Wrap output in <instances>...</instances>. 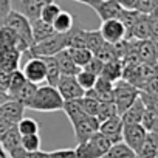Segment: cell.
<instances>
[{
  "label": "cell",
  "instance_id": "6da1fadb",
  "mask_svg": "<svg viewBox=\"0 0 158 158\" xmlns=\"http://www.w3.org/2000/svg\"><path fill=\"white\" fill-rule=\"evenodd\" d=\"M62 110L65 112V115L68 116V119L73 126V132H74V136L77 139V144L84 143L93 133L99 132V121L95 116H89L82 110L81 104H79V99L64 101Z\"/></svg>",
  "mask_w": 158,
  "mask_h": 158
},
{
  "label": "cell",
  "instance_id": "7a4b0ae2",
  "mask_svg": "<svg viewBox=\"0 0 158 158\" xmlns=\"http://www.w3.org/2000/svg\"><path fill=\"white\" fill-rule=\"evenodd\" d=\"M64 107V99L59 95L57 89L53 85H39L30 101L25 104V109L36 110V112H59Z\"/></svg>",
  "mask_w": 158,
  "mask_h": 158
},
{
  "label": "cell",
  "instance_id": "3957f363",
  "mask_svg": "<svg viewBox=\"0 0 158 158\" xmlns=\"http://www.w3.org/2000/svg\"><path fill=\"white\" fill-rule=\"evenodd\" d=\"M70 44V33L60 34V33H54L51 37L31 45L25 53H22V56L25 57H53L57 53H60L62 50H67Z\"/></svg>",
  "mask_w": 158,
  "mask_h": 158
},
{
  "label": "cell",
  "instance_id": "277c9868",
  "mask_svg": "<svg viewBox=\"0 0 158 158\" xmlns=\"http://www.w3.org/2000/svg\"><path fill=\"white\" fill-rule=\"evenodd\" d=\"M112 143L99 132L93 133L84 143H79L74 149L76 158H102L110 149Z\"/></svg>",
  "mask_w": 158,
  "mask_h": 158
},
{
  "label": "cell",
  "instance_id": "5b68a950",
  "mask_svg": "<svg viewBox=\"0 0 158 158\" xmlns=\"http://www.w3.org/2000/svg\"><path fill=\"white\" fill-rule=\"evenodd\" d=\"M139 98V90L129 84L124 79H119L113 85V104L116 107L118 115L121 116L136 99Z\"/></svg>",
  "mask_w": 158,
  "mask_h": 158
},
{
  "label": "cell",
  "instance_id": "8992f818",
  "mask_svg": "<svg viewBox=\"0 0 158 158\" xmlns=\"http://www.w3.org/2000/svg\"><path fill=\"white\" fill-rule=\"evenodd\" d=\"M6 28H10L22 42H25L28 47L33 45V33H31V22L16 10H11V13L3 19V22L0 23Z\"/></svg>",
  "mask_w": 158,
  "mask_h": 158
},
{
  "label": "cell",
  "instance_id": "52a82bcc",
  "mask_svg": "<svg viewBox=\"0 0 158 158\" xmlns=\"http://www.w3.org/2000/svg\"><path fill=\"white\" fill-rule=\"evenodd\" d=\"M20 71L23 73L28 82L39 85L47 81V68L42 57H28V60L22 65Z\"/></svg>",
  "mask_w": 158,
  "mask_h": 158
},
{
  "label": "cell",
  "instance_id": "ba28073f",
  "mask_svg": "<svg viewBox=\"0 0 158 158\" xmlns=\"http://www.w3.org/2000/svg\"><path fill=\"white\" fill-rule=\"evenodd\" d=\"M0 149L10 158H23L27 155L22 149V136L16 127H11L6 133L0 136Z\"/></svg>",
  "mask_w": 158,
  "mask_h": 158
},
{
  "label": "cell",
  "instance_id": "9c48e42d",
  "mask_svg": "<svg viewBox=\"0 0 158 158\" xmlns=\"http://www.w3.org/2000/svg\"><path fill=\"white\" fill-rule=\"evenodd\" d=\"M84 5H89L99 16L101 22L110 20V19H119L123 13V8L115 0H87Z\"/></svg>",
  "mask_w": 158,
  "mask_h": 158
},
{
  "label": "cell",
  "instance_id": "30bf717a",
  "mask_svg": "<svg viewBox=\"0 0 158 158\" xmlns=\"http://www.w3.org/2000/svg\"><path fill=\"white\" fill-rule=\"evenodd\" d=\"M99 33H101L104 42H107L110 45L118 44L121 40H126V28L119 19L104 20L99 27Z\"/></svg>",
  "mask_w": 158,
  "mask_h": 158
},
{
  "label": "cell",
  "instance_id": "8fae6325",
  "mask_svg": "<svg viewBox=\"0 0 158 158\" xmlns=\"http://www.w3.org/2000/svg\"><path fill=\"white\" fill-rule=\"evenodd\" d=\"M56 89L64 101H76L85 95V92L79 87L74 76H60L56 84Z\"/></svg>",
  "mask_w": 158,
  "mask_h": 158
},
{
  "label": "cell",
  "instance_id": "7c38bea8",
  "mask_svg": "<svg viewBox=\"0 0 158 158\" xmlns=\"http://www.w3.org/2000/svg\"><path fill=\"white\" fill-rule=\"evenodd\" d=\"M147 136V130L141 124H127L123 129V143H126L135 153L139 152Z\"/></svg>",
  "mask_w": 158,
  "mask_h": 158
},
{
  "label": "cell",
  "instance_id": "4fadbf2b",
  "mask_svg": "<svg viewBox=\"0 0 158 158\" xmlns=\"http://www.w3.org/2000/svg\"><path fill=\"white\" fill-rule=\"evenodd\" d=\"M123 129H124V123L119 115L99 123V133H102L112 144L123 141Z\"/></svg>",
  "mask_w": 158,
  "mask_h": 158
},
{
  "label": "cell",
  "instance_id": "5bb4252c",
  "mask_svg": "<svg viewBox=\"0 0 158 158\" xmlns=\"http://www.w3.org/2000/svg\"><path fill=\"white\" fill-rule=\"evenodd\" d=\"M25 106L16 99H8L0 106V119L10 123L11 126H17V123L23 118Z\"/></svg>",
  "mask_w": 158,
  "mask_h": 158
},
{
  "label": "cell",
  "instance_id": "9a60e30c",
  "mask_svg": "<svg viewBox=\"0 0 158 158\" xmlns=\"http://www.w3.org/2000/svg\"><path fill=\"white\" fill-rule=\"evenodd\" d=\"M133 51L143 64H158L156 48L152 40H132Z\"/></svg>",
  "mask_w": 158,
  "mask_h": 158
},
{
  "label": "cell",
  "instance_id": "2e32d148",
  "mask_svg": "<svg viewBox=\"0 0 158 158\" xmlns=\"http://www.w3.org/2000/svg\"><path fill=\"white\" fill-rule=\"evenodd\" d=\"M8 48L19 50L20 53H25L30 47L25 42H22L10 28L0 25V50H8Z\"/></svg>",
  "mask_w": 158,
  "mask_h": 158
},
{
  "label": "cell",
  "instance_id": "e0dca14e",
  "mask_svg": "<svg viewBox=\"0 0 158 158\" xmlns=\"http://www.w3.org/2000/svg\"><path fill=\"white\" fill-rule=\"evenodd\" d=\"M20 60H22V53L19 50H0V70L5 71H16L20 68Z\"/></svg>",
  "mask_w": 158,
  "mask_h": 158
},
{
  "label": "cell",
  "instance_id": "ac0fdd59",
  "mask_svg": "<svg viewBox=\"0 0 158 158\" xmlns=\"http://www.w3.org/2000/svg\"><path fill=\"white\" fill-rule=\"evenodd\" d=\"M150 17L146 14H139L130 31V40H150Z\"/></svg>",
  "mask_w": 158,
  "mask_h": 158
},
{
  "label": "cell",
  "instance_id": "d6986e66",
  "mask_svg": "<svg viewBox=\"0 0 158 158\" xmlns=\"http://www.w3.org/2000/svg\"><path fill=\"white\" fill-rule=\"evenodd\" d=\"M144 112H146V106H144L143 99L138 98V99L121 115V119H123L124 126H127V124H141V119H143Z\"/></svg>",
  "mask_w": 158,
  "mask_h": 158
},
{
  "label": "cell",
  "instance_id": "ffe728a7",
  "mask_svg": "<svg viewBox=\"0 0 158 158\" xmlns=\"http://www.w3.org/2000/svg\"><path fill=\"white\" fill-rule=\"evenodd\" d=\"M54 57H56V60H57V65H59V70H60V76H76L79 71L82 70V68H79V67L73 62V59H71L68 50H62V51L57 53Z\"/></svg>",
  "mask_w": 158,
  "mask_h": 158
},
{
  "label": "cell",
  "instance_id": "44dd1931",
  "mask_svg": "<svg viewBox=\"0 0 158 158\" xmlns=\"http://www.w3.org/2000/svg\"><path fill=\"white\" fill-rule=\"evenodd\" d=\"M31 33H33V45H34V44H39V42L51 37L56 31L53 30V25H50L40 19H36L31 22Z\"/></svg>",
  "mask_w": 158,
  "mask_h": 158
},
{
  "label": "cell",
  "instance_id": "7402d4cb",
  "mask_svg": "<svg viewBox=\"0 0 158 158\" xmlns=\"http://www.w3.org/2000/svg\"><path fill=\"white\" fill-rule=\"evenodd\" d=\"M101 77L107 79L110 82H118L119 79L123 77V62L115 59V60H110V62H106L104 64V68L99 74Z\"/></svg>",
  "mask_w": 158,
  "mask_h": 158
},
{
  "label": "cell",
  "instance_id": "603a6c76",
  "mask_svg": "<svg viewBox=\"0 0 158 158\" xmlns=\"http://www.w3.org/2000/svg\"><path fill=\"white\" fill-rule=\"evenodd\" d=\"M51 2H54V0H33V2H30V3H27V5H22V11H20V13H22L30 22H33V20H36V19L40 17L42 8H44L47 3H51Z\"/></svg>",
  "mask_w": 158,
  "mask_h": 158
},
{
  "label": "cell",
  "instance_id": "cb8c5ba5",
  "mask_svg": "<svg viewBox=\"0 0 158 158\" xmlns=\"http://www.w3.org/2000/svg\"><path fill=\"white\" fill-rule=\"evenodd\" d=\"M74 28V17L67 13V11H60V14L56 17V20L53 22V30L56 33H60V34H65V33H70L71 30Z\"/></svg>",
  "mask_w": 158,
  "mask_h": 158
},
{
  "label": "cell",
  "instance_id": "d4e9b609",
  "mask_svg": "<svg viewBox=\"0 0 158 158\" xmlns=\"http://www.w3.org/2000/svg\"><path fill=\"white\" fill-rule=\"evenodd\" d=\"M102 158H138V156L126 143L121 141V143L112 144L110 149L107 150V153Z\"/></svg>",
  "mask_w": 158,
  "mask_h": 158
},
{
  "label": "cell",
  "instance_id": "484cf974",
  "mask_svg": "<svg viewBox=\"0 0 158 158\" xmlns=\"http://www.w3.org/2000/svg\"><path fill=\"white\" fill-rule=\"evenodd\" d=\"M42 59H44L45 68H47V84L56 87L57 81L60 79V70H59L57 60L54 56L53 57H42Z\"/></svg>",
  "mask_w": 158,
  "mask_h": 158
},
{
  "label": "cell",
  "instance_id": "4316f807",
  "mask_svg": "<svg viewBox=\"0 0 158 158\" xmlns=\"http://www.w3.org/2000/svg\"><path fill=\"white\" fill-rule=\"evenodd\" d=\"M158 155V138L147 133L144 144L141 146L139 152L136 153L138 158H155Z\"/></svg>",
  "mask_w": 158,
  "mask_h": 158
},
{
  "label": "cell",
  "instance_id": "83f0119b",
  "mask_svg": "<svg viewBox=\"0 0 158 158\" xmlns=\"http://www.w3.org/2000/svg\"><path fill=\"white\" fill-rule=\"evenodd\" d=\"M104 39L99 33V30H85V48L93 53V56L101 50L104 45Z\"/></svg>",
  "mask_w": 158,
  "mask_h": 158
},
{
  "label": "cell",
  "instance_id": "f1b7e54d",
  "mask_svg": "<svg viewBox=\"0 0 158 158\" xmlns=\"http://www.w3.org/2000/svg\"><path fill=\"white\" fill-rule=\"evenodd\" d=\"M73 62L79 67V68H84L93 57V53L87 48H67Z\"/></svg>",
  "mask_w": 158,
  "mask_h": 158
},
{
  "label": "cell",
  "instance_id": "f546056e",
  "mask_svg": "<svg viewBox=\"0 0 158 158\" xmlns=\"http://www.w3.org/2000/svg\"><path fill=\"white\" fill-rule=\"evenodd\" d=\"M40 146H42V139H40L39 133L22 136V149L27 155H34V153L40 152Z\"/></svg>",
  "mask_w": 158,
  "mask_h": 158
},
{
  "label": "cell",
  "instance_id": "4dcf8cb0",
  "mask_svg": "<svg viewBox=\"0 0 158 158\" xmlns=\"http://www.w3.org/2000/svg\"><path fill=\"white\" fill-rule=\"evenodd\" d=\"M17 132L20 133V136H28V135H36L39 133V123L33 118H22L17 126H16Z\"/></svg>",
  "mask_w": 158,
  "mask_h": 158
},
{
  "label": "cell",
  "instance_id": "1f68e13d",
  "mask_svg": "<svg viewBox=\"0 0 158 158\" xmlns=\"http://www.w3.org/2000/svg\"><path fill=\"white\" fill-rule=\"evenodd\" d=\"M27 82H28V81L25 79V76H23V73L20 71V68L16 70V71H13V73H11V79H10V85H8V90H6L8 95H10V98L14 96Z\"/></svg>",
  "mask_w": 158,
  "mask_h": 158
},
{
  "label": "cell",
  "instance_id": "d6a6232c",
  "mask_svg": "<svg viewBox=\"0 0 158 158\" xmlns=\"http://www.w3.org/2000/svg\"><path fill=\"white\" fill-rule=\"evenodd\" d=\"M74 77H76V81H77L79 87H81L84 92L92 90V89L95 87V84H96V79H98V76L92 74V73L87 71V70H81Z\"/></svg>",
  "mask_w": 158,
  "mask_h": 158
},
{
  "label": "cell",
  "instance_id": "836d02e7",
  "mask_svg": "<svg viewBox=\"0 0 158 158\" xmlns=\"http://www.w3.org/2000/svg\"><path fill=\"white\" fill-rule=\"evenodd\" d=\"M60 6L57 5V3H54V2H51V3H47L44 8H42V11H40V20H44V22H47V23H50V25H53V22L56 20V17L60 14Z\"/></svg>",
  "mask_w": 158,
  "mask_h": 158
},
{
  "label": "cell",
  "instance_id": "e575fe53",
  "mask_svg": "<svg viewBox=\"0 0 158 158\" xmlns=\"http://www.w3.org/2000/svg\"><path fill=\"white\" fill-rule=\"evenodd\" d=\"M116 115H118V112H116V107H115L113 102H99L98 113H96V119L99 123H102L106 119H110Z\"/></svg>",
  "mask_w": 158,
  "mask_h": 158
},
{
  "label": "cell",
  "instance_id": "d590c367",
  "mask_svg": "<svg viewBox=\"0 0 158 158\" xmlns=\"http://www.w3.org/2000/svg\"><path fill=\"white\" fill-rule=\"evenodd\" d=\"M79 104H81L82 110L89 115V116H95L96 118V113H98V107H99V102L90 96H82L81 99H79Z\"/></svg>",
  "mask_w": 158,
  "mask_h": 158
},
{
  "label": "cell",
  "instance_id": "8d00e7d4",
  "mask_svg": "<svg viewBox=\"0 0 158 158\" xmlns=\"http://www.w3.org/2000/svg\"><path fill=\"white\" fill-rule=\"evenodd\" d=\"M158 6V0H139V3L136 6V11L139 14H146V16H150L155 8Z\"/></svg>",
  "mask_w": 158,
  "mask_h": 158
},
{
  "label": "cell",
  "instance_id": "74e56055",
  "mask_svg": "<svg viewBox=\"0 0 158 158\" xmlns=\"http://www.w3.org/2000/svg\"><path fill=\"white\" fill-rule=\"evenodd\" d=\"M102 68H104V62L102 60H99L98 57H92V60L82 68V70H87V71H90L92 74H95V76H99L101 74V71H102Z\"/></svg>",
  "mask_w": 158,
  "mask_h": 158
},
{
  "label": "cell",
  "instance_id": "f35d334b",
  "mask_svg": "<svg viewBox=\"0 0 158 158\" xmlns=\"http://www.w3.org/2000/svg\"><path fill=\"white\" fill-rule=\"evenodd\" d=\"M11 5H13V0H0V23L11 13V10H13Z\"/></svg>",
  "mask_w": 158,
  "mask_h": 158
},
{
  "label": "cell",
  "instance_id": "ab89813d",
  "mask_svg": "<svg viewBox=\"0 0 158 158\" xmlns=\"http://www.w3.org/2000/svg\"><path fill=\"white\" fill-rule=\"evenodd\" d=\"M48 158H76L74 149H67V150H54L48 153Z\"/></svg>",
  "mask_w": 158,
  "mask_h": 158
},
{
  "label": "cell",
  "instance_id": "60d3db41",
  "mask_svg": "<svg viewBox=\"0 0 158 158\" xmlns=\"http://www.w3.org/2000/svg\"><path fill=\"white\" fill-rule=\"evenodd\" d=\"M115 2H116L123 10L136 11V6H138V3H139V0H115Z\"/></svg>",
  "mask_w": 158,
  "mask_h": 158
},
{
  "label": "cell",
  "instance_id": "b9f144b4",
  "mask_svg": "<svg viewBox=\"0 0 158 158\" xmlns=\"http://www.w3.org/2000/svg\"><path fill=\"white\" fill-rule=\"evenodd\" d=\"M149 17H150V31H152L150 40L158 42V19H155V17H152V16H149Z\"/></svg>",
  "mask_w": 158,
  "mask_h": 158
},
{
  "label": "cell",
  "instance_id": "7bdbcfd3",
  "mask_svg": "<svg viewBox=\"0 0 158 158\" xmlns=\"http://www.w3.org/2000/svg\"><path fill=\"white\" fill-rule=\"evenodd\" d=\"M10 99V95L6 93V92H2V90H0V106H2L3 102H6Z\"/></svg>",
  "mask_w": 158,
  "mask_h": 158
},
{
  "label": "cell",
  "instance_id": "ee69618b",
  "mask_svg": "<svg viewBox=\"0 0 158 158\" xmlns=\"http://www.w3.org/2000/svg\"><path fill=\"white\" fill-rule=\"evenodd\" d=\"M150 16H152V17H155V19H158V6L155 8V11H153V13H152Z\"/></svg>",
  "mask_w": 158,
  "mask_h": 158
},
{
  "label": "cell",
  "instance_id": "f6af8a7d",
  "mask_svg": "<svg viewBox=\"0 0 158 158\" xmlns=\"http://www.w3.org/2000/svg\"><path fill=\"white\" fill-rule=\"evenodd\" d=\"M0 158H10V156H8V155H6V153L2 150V149H0Z\"/></svg>",
  "mask_w": 158,
  "mask_h": 158
},
{
  "label": "cell",
  "instance_id": "bcb514c9",
  "mask_svg": "<svg viewBox=\"0 0 158 158\" xmlns=\"http://www.w3.org/2000/svg\"><path fill=\"white\" fill-rule=\"evenodd\" d=\"M155 158H158V155H156V156H155Z\"/></svg>",
  "mask_w": 158,
  "mask_h": 158
}]
</instances>
